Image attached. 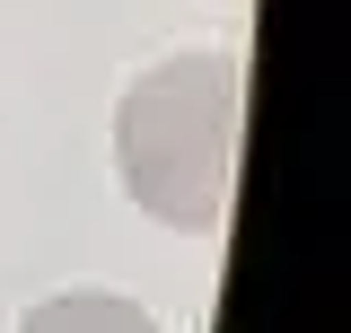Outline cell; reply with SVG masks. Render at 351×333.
<instances>
[{
	"mask_svg": "<svg viewBox=\"0 0 351 333\" xmlns=\"http://www.w3.org/2000/svg\"><path fill=\"white\" fill-rule=\"evenodd\" d=\"M18 333H158V316L114 290H62V298H36Z\"/></svg>",
	"mask_w": 351,
	"mask_h": 333,
	"instance_id": "cell-2",
	"label": "cell"
},
{
	"mask_svg": "<svg viewBox=\"0 0 351 333\" xmlns=\"http://www.w3.org/2000/svg\"><path fill=\"white\" fill-rule=\"evenodd\" d=\"M237 123H246V71L237 53H167L123 88L114 106V175L149 219L184 237H219L228 184H237Z\"/></svg>",
	"mask_w": 351,
	"mask_h": 333,
	"instance_id": "cell-1",
	"label": "cell"
}]
</instances>
